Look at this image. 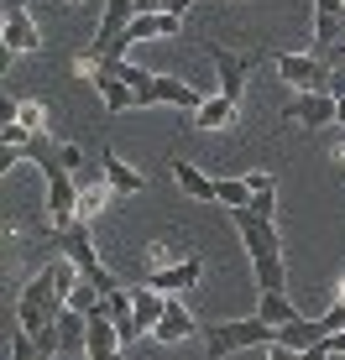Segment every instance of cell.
<instances>
[{"label": "cell", "mask_w": 345, "mask_h": 360, "mask_svg": "<svg viewBox=\"0 0 345 360\" xmlns=\"http://www.w3.org/2000/svg\"><path fill=\"white\" fill-rule=\"evenodd\" d=\"M236 230H241L246 256H251L256 288H262V292H288V256H282L277 219H256L251 209H236Z\"/></svg>", "instance_id": "1"}, {"label": "cell", "mask_w": 345, "mask_h": 360, "mask_svg": "<svg viewBox=\"0 0 345 360\" xmlns=\"http://www.w3.org/2000/svg\"><path fill=\"white\" fill-rule=\"evenodd\" d=\"M267 345H277V329L267 324L262 314L225 319V324H204V355L209 360H225L236 350H267Z\"/></svg>", "instance_id": "2"}, {"label": "cell", "mask_w": 345, "mask_h": 360, "mask_svg": "<svg viewBox=\"0 0 345 360\" xmlns=\"http://www.w3.org/2000/svg\"><path fill=\"white\" fill-rule=\"evenodd\" d=\"M47 245H53V251H63L68 262L79 266V271H84V277H89L100 292H115V288H120V282L105 271V262H100V251H94L89 225H84V219H73V225H63V230H47Z\"/></svg>", "instance_id": "3"}, {"label": "cell", "mask_w": 345, "mask_h": 360, "mask_svg": "<svg viewBox=\"0 0 345 360\" xmlns=\"http://www.w3.org/2000/svg\"><path fill=\"white\" fill-rule=\"evenodd\" d=\"M272 63H277V79L288 84V89H299V94L330 89V68L319 63L314 53H272Z\"/></svg>", "instance_id": "4"}, {"label": "cell", "mask_w": 345, "mask_h": 360, "mask_svg": "<svg viewBox=\"0 0 345 360\" xmlns=\"http://www.w3.org/2000/svg\"><path fill=\"white\" fill-rule=\"evenodd\" d=\"M137 105H172V110H189V115H199L204 110V94L194 89V84H183V79H172V73H157L146 89H137Z\"/></svg>", "instance_id": "5"}, {"label": "cell", "mask_w": 345, "mask_h": 360, "mask_svg": "<svg viewBox=\"0 0 345 360\" xmlns=\"http://www.w3.org/2000/svg\"><path fill=\"white\" fill-rule=\"evenodd\" d=\"M204 58H209L215 73H220V94H225L230 105H241V99H246V79H251V63H256V58H241V53H230V47H220V42H209Z\"/></svg>", "instance_id": "6"}, {"label": "cell", "mask_w": 345, "mask_h": 360, "mask_svg": "<svg viewBox=\"0 0 345 360\" xmlns=\"http://www.w3.org/2000/svg\"><path fill=\"white\" fill-rule=\"evenodd\" d=\"M178 32H183V16H168V11H157V16H137L115 42H110L105 58H126L137 42H157V37H178Z\"/></svg>", "instance_id": "7"}, {"label": "cell", "mask_w": 345, "mask_h": 360, "mask_svg": "<svg viewBox=\"0 0 345 360\" xmlns=\"http://www.w3.org/2000/svg\"><path fill=\"white\" fill-rule=\"evenodd\" d=\"M282 120H299V126H309V131H325V126H335V120H340V99L330 94V89L299 94V99H288Z\"/></svg>", "instance_id": "8"}, {"label": "cell", "mask_w": 345, "mask_h": 360, "mask_svg": "<svg viewBox=\"0 0 345 360\" xmlns=\"http://www.w3.org/2000/svg\"><path fill=\"white\" fill-rule=\"evenodd\" d=\"M199 277H204V256H183V262H172V266H157L152 277H146V288H157L168 297H183V292L199 288Z\"/></svg>", "instance_id": "9"}, {"label": "cell", "mask_w": 345, "mask_h": 360, "mask_svg": "<svg viewBox=\"0 0 345 360\" xmlns=\"http://www.w3.org/2000/svg\"><path fill=\"white\" fill-rule=\"evenodd\" d=\"M42 47V32H37V21L27 11H6V21H0V53L6 58H21V53H37Z\"/></svg>", "instance_id": "10"}, {"label": "cell", "mask_w": 345, "mask_h": 360, "mask_svg": "<svg viewBox=\"0 0 345 360\" xmlns=\"http://www.w3.org/2000/svg\"><path fill=\"white\" fill-rule=\"evenodd\" d=\"M152 334H157V345H183V340H194V334H204V329H199V319H194L178 297H168V314H163V324H157Z\"/></svg>", "instance_id": "11"}, {"label": "cell", "mask_w": 345, "mask_h": 360, "mask_svg": "<svg viewBox=\"0 0 345 360\" xmlns=\"http://www.w3.org/2000/svg\"><path fill=\"white\" fill-rule=\"evenodd\" d=\"M120 329L110 319H89V345H84V360H120Z\"/></svg>", "instance_id": "12"}, {"label": "cell", "mask_w": 345, "mask_h": 360, "mask_svg": "<svg viewBox=\"0 0 345 360\" xmlns=\"http://www.w3.org/2000/svg\"><path fill=\"white\" fill-rule=\"evenodd\" d=\"M319 340H330L325 319H293V324L277 329V345H288V350H309V345H319Z\"/></svg>", "instance_id": "13"}, {"label": "cell", "mask_w": 345, "mask_h": 360, "mask_svg": "<svg viewBox=\"0 0 345 360\" xmlns=\"http://www.w3.org/2000/svg\"><path fill=\"white\" fill-rule=\"evenodd\" d=\"M94 89H100V99H105V110H110V115H120V110H142L137 105V89H131V84H120L115 79V73H94Z\"/></svg>", "instance_id": "14"}, {"label": "cell", "mask_w": 345, "mask_h": 360, "mask_svg": "<svg viewBox=\"0 0 345 360\" xmlns=\"http://www.w3.org/2000/svg\"><path fill=\"white\" fill-rule=\"evenodd\" d=\"M100 167H105V183H110V188H115L120 198H131V193H142V188H146V178H142L137 167H126L115 152H105V157H100Z\"/></svg>", "instance_id": "15"}, {"label": "cell", "mask_w": 345, "mask_h": 360, "mask_svg": "<svg viewBox=\"0 0 345 360\" xmlns=\"http://www.w3.org/2000/svg\"><path fill=\"white\" fill-rule=\"evenodd\" d=\"M246 183H251V214L277 219V178L272 172H246Z\"/></svg>", "instance_id": "16"}, {"label": "cell", "mask_w": 345, "mask_h": 360, "mask_svg": "<svg viewBox=\"0 0 345 360\" xmlns=\"http://www.w3.org/2000/svg\"><path fill=\"white\" fill-rule=\"evenodd\" d=\"M172 178H178V188L194 198V204H209L215 198V178H204L194 162H183V157H172Z\"/></svg>", "instance_id": "17"}, {"label": "cell", "mask_w": 345, "mask_h": 360, "mask_svg": "<svg viewBox=\"0 0 345 360\" xmlns=\"http://www.w3.org/2000/svg\"><path fill=\"white\" fill-rule=\"evenodd\" d=\"M236 110L241 105H230L225 94H215V99H204V110L194 115V126L199 131H225V126H236Z\"/></svg>", "instance_id": "18"}, {"label": "cell", "mask_w": 345, "mask_h": 360, "mask_svg": "<svg viewBox=\"0 0 345 360\" xmlns=\"http://www.w3.org/2000/svg\"><path fill=\"white\" fill-rule=\"evenodd\" d=\"M131 297H137V324H142V334L163 324V314H168V292H157V288H137Z\"/></svg>", "instance_id": "19"}, {"label": "cell", "mask_w": 345, "mask_h": 360, "mask_svg": "<svg viewBox=\"0 0 345 360\" xmlns=\"http://www.w3.org/2000/svg\"><path fill=\"white\" fill-rule=\"evenodd\" d=\"M256 314H262V319H267L272 329L293 324V319H303L299 308H293V297H288V292H262V297H256Z\"/></svg>", "instance_id": "20"}, {"label": "cell", "mask_w": 345, "mask_h": 360, "mask_svg": "<svg viewBox=\"0 0 345 360\" xmlns=\"http://www.w3.org/2000/svg\"><path fill=\"white\" fill-rule=\"evenodd\" d=\"M215 204H225L230 214H236V209H251V183L246 178H215Z\"/></svg>", "instance_id": "21"}, {"label": "cell", "mask_w": 345, "mask_h": 360, "mask_svg": "<svg viewBox=\"0 0 345 360\" xmlns=\"http://www.w3.org/2000/svg\"><path fill=\"white\" fill-rule=\"evenodd\" d=\"M110 193H115L110 183H84V188H79V219H94V214L105 209Z\"/></svg>", "instance_id": "22"}, {"label": "cell", "mask_w": 345, "mask_h": 360, "mask_svg": "<svg viewBox=\"0 0 345 360\" xmlns=\"http://www.w3.org/2000/svg\"><path fill=\"white\" fill-rule=\"evenodd\" d=\"M11 360H42V355H37V340H32L27 329L11 334Z\"/></svg>", "instance_id": "23"}, {"label": "cell", "mask_w": 345, "mask_h": 360, "mask_svg": "<svg viewBox=\"0 0 345 360\" xmlns=\"http://www.w3.org/2000/svg\"><path fill=\"white\" fill-rule=\"evenodd\" d=\"M58 157H63V167L73 172V178L84 172V146L79 141H58Z\"/></svg>", "instance_id": "24"}, {"label": "cell", "mask_w": 345, "mask_h": 360, "mask_svg": "<svg viewBox=\"0 0 345 360\" xmlns=\"http://www.w3.org/2000/svg\"><path fill=\"white\" fill-rule=\"evenodd\" d=\"M21 126H27V131H37V136H42V126H47V115H42V105H21Z\"/></svg>", "instance_id": "25"}, {"label": "cell", "mask_w": 345, "mask_h": 360, "mask_svg": "<svg viewBox=\"0 0 345 360\" xmlns=\"http://www.w3.org/2000/svg\"><path fill=\"white\" fill-rule=\"evenodd\" d=\"M335 350H330V340H319V345H309V350H299V360H330Z\"/></svg>", "instance_id": "26"}, {"label": "cell", "mask_w": 345, "mask_h": 360, "mask_svg": "<svg viewBox=\"0 0 345 360\" xmlns=\"http://www.w3.org/2000/svg\"><path fill=\"white\" fill-rule=\"evenodd\" d=\"M163 11H168V16H189L194 0H163Z\"/></svg>", "instance_id": "27"}, {"label": "cell", "mask_w": 345, "mask_h": 360, "mask_svg": "<svg viewBox=\"0 0 345 360\" xmlns=\"http://www.w3.org/2000/svg\"><path fill=\"white\" fill-rule=\"evenodd\" d=\"M267 360H299V350H288V345H267Z\"/></svg>", "instance_id": "28"}, {"label": "cell", "mask_w": 345, "mask_h": 360, "mask_svg": "<svg viewBox=\"0 0 345 360\" xmlns=\"http://www.w3.org/2000/svg\"><path fill=\"white\" fill-rule=\"evenodd\" d=\"M330 350H335V355H345V329H340V334H330Z\"/></svg>", "instance_id": "29"}, {"label": "cell", "mask_w": 345, "mask_h": 360, "mask_svg": "<svg viewBox=\"0 0 345 360\" xmlns=\"http://www.w3.org/2000/svg\"><path fill=\"white\" fill-rule=\"evenodd\" d=\"M0 11H27V0H0Z\"/></svg>", "instance_id": "30"}, {"label": "cell", "mask_w": 345, "mask_h": 360, "mask_svg": "<svg viewBox=\"0 0 345 360\" xmlns=\"http://www.w3.org/2000/svg\"><path fill=\"white\" fill-rule=\"evenodd\" d=\"M335 303H345V277H340V288H335Z\"/></svg>", "instance_id": "31"}, {"label": "cell", "mask_w": 345, "mask_h": 360, "mask_svg": "<svg viewBox=\"0 0 345 360\" xmlns=\"http://www.w3.org/2000/svg\"><path fill=\"white\" fill-rule=\"evenodd\" d=\"M335 126H345V94H340V120H335Z\"/></svg>", "instance_id": "32"}, {"label": "cell", "mask_w": 345, "mask_h": 360, "mask_svg": "<svg viewBox=\"0 0 345 360\" xmlns=\"http://www.w3.org/2000/svg\"><path fill=\"white\" fill-rule=\"evenodd\" d=\"M68 6H84V0H68Z\"/></svg>", "instance_id": "33"}]
</instances>
